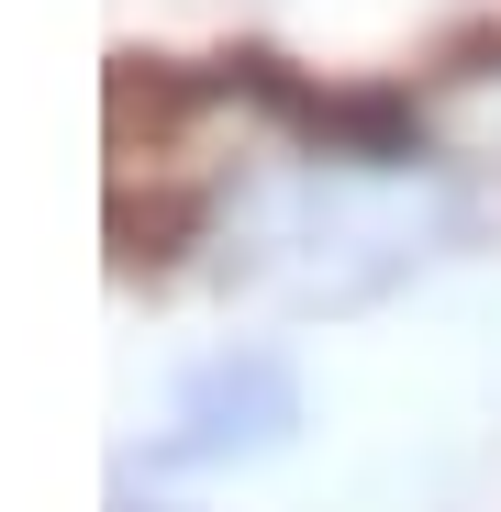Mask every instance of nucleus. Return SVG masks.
<instances>
[{
    "mask_svg": "<svg viewBox=\"0 0 501 512\" xmlns=\"http://www.w3.org/2000/svg\"><path fill=\"white\" fill-rule=\"evenodd\" d=\"M279 423H290V368H279V357H234V368H212V379L190 390V435H179V457L268 446Z\"/></svg>",
    "mask_w": 501,
    "mask_h": 512,
    "instance_id": "f257e3e1",
    "label": "nucleus"
}]
</instances>
